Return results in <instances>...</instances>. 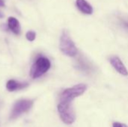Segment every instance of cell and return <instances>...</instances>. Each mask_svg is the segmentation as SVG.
<instances>
[{"label": "cell", "mask_w": 128, "mask_h": 127, "mask_svg": "<svg viewBox=\"0 0 128 127\" xmlns=\"http://www.w3.org/2000/svg\"><path fill=\"white\" fill-rule=\"evenodd\" d=\"M59 48L63 54L69 57H75L78 54V49L70 38L68 31L66 30H64L62 33Z\"/></svg>", "instance_id": "6da1fadb"}, {"label": "cell", "mask_w": 128, "mask_h": 127, "mask_svg": "<svg viewBox=\"0 0 128 127\" xmlns=\"http://www.w3.org/2000/svg\"><path fill=\"white\" fill-rule=\"evenodd\" d=\"M50 67L51 63L47 58L39 56L31 67L30 76L32 79H38L45 74L50 69Z\"/></svg>", "instance_id": "7a4b0ae2"}, {"label": "cell", "mask_w": 128, "mask_h": 127, "mask_svg": "<svg viewBox=\"0 0 128 127\" xmlns=\"http://www.w3.org/2000/svg\"><path fill=\"white\" fill-rule=\"evenodd\" d=\"M57 108L60 118L65 124L70 125L75 121L76 116L72 106V102L60 101Z\"/></svg>", "instance_id": "3957f363"}, {"label": "cell", "mask_w": 128, "mask_h": 127, "mask_svg": "<svg viewBox=\"0 0 128 127\" xmlns=\"http://www.w3.org/2000/svg\"><path fill=\"white\" fill-rule=\"evenodd\" d=\"M87 89V86L85 84H78L71 88L65 89L61 94L60 101L73 102V100L82 95Z\"/></svg>", "instance_id": "277c9868"}, {"label": "cell", "mask_w": 128, "mask_h": 127, "mask_svg": "<svg viewBox=\"0 0 128 127\" xmlns=\"http://www.w3.org/2000/svg\"><path fill=\"white\" fill-rule=\"evenodd\" d=\"M33 100H20L15 103L11 111L10 118L11 120L16 119L21 115L27 112L31 109L33 106Z\"/></svg>", "instance_id": "5b68a950"}, {"label": "cell", "mask_w": 128, "mask_h": 127, "mask_svg": "<svg viewBox=\"0 0 128 127\" xmlns=\"http://www.w3.org/2000/svg\"><path fill=\"white\" fill-rule=\"evenodd\" d=\"M75 67L78 70L87 74L92 73V72H94V70L93 64L89 61H88L83 55H80L76 58Z\"/></svg>", "instance_id": "8992f818"}, {"label": "cell", "mask_w": 128, "mask_h": 127, "mask_svg": "<svg viewBox=\"0 0 128 127\" xmlns=\"http://www.w3.org/2000/svg\"><path fill=\"white\" fill-rule=\"evenodd\" d=\"M110 62L111 64V65L113 67V68L121 75L127 76H128V71L125 67V65L124 64V63L122 62V61L121 60V58L118 56L113 55L112 57H110Z\"/></svg>", "instance_id": "52a82bcc"}, {"label": "cell", "mask_w": 128, "mask_h": 127, "mask_svg": "<svg viewBox=\"0 0 128 127\" xmlns=\"http://www.w3.org/2000/svg\"><path fill=\"white\" fill-rule=\"evenodd\" d=\"M28 86V84L27 82H17L14 79L8 80L6 84V88L10 92L21 90Z\"/></svg>", "instance_id": "ba28073f"}, {"label": "cell", "mask_w": 128, "mask_h": 127, "mask_svg": "<svg viewBox=\"0 0 128 127\" xmlns=\"http://www.w3.org/2000/svg\"><path fill=\"white\" fill-rule=\"evenodd\" d=\"M76 5L80 11H81L84 14H92L93 7L92 6L86 1V0H76Z\"/></svg>", "instance_id": "9c48e42d"}, {"label": "cell", "mask_w": 128, "mask_h": 127, "mask_svg": "<svg viewBox=\"0 0 128 127\" xmlns=\"http://www.w3.org/2000/svg\"><path fill=\"white\" fill-rule=\"evenodd\" d=\"M8 28L15 34H20L21 31V26L19 20L14 17V16H10L8 19Z\"/></svg>", "instance_id": "30bf717a"}, {"label": "cell", "mask_w": 128, "mask_h": 127, "mask_svg": "<svg viewBox=\"0 0 128 127\" xmlns=\"http://www.w3.org/2000/svg\"><path fill=\"white\" fill-rule=\"evenodd\" d=\"M118 19L119 24L124 28L125 29L128 30V15L126 14H120L118 16Z\"/></svg>", "instance_id": "8fae6325"}, {"label": "cell", "mask_w": 128, "mask_h": 127, "mask_svg": "<svg viewBox=\"0 0 128 127\" xmlns=\"http://www.w3.org/2000/svg\"><path fill=\"white\" fill-rule=\"evenodd\" d=\"M26 37L28 41H34L36 37V33L34 31H28L26 34Z\"/></svg>", "instance_id": "7c38bea8"}, {"label": "cell", "mask_w": 128, "mask_h": 127, "mask_svg": "<svg viewBox=\"0 0 128 127\" xmlns=\"http://www.w3.org/2000/svg\"><path fill=\"white\" fill-rule=\"evenodd\" d=\"M112 127H128L126 124L119 123V122H115L112 125Z\"/></svg>", "instance_id": "4fadbf2b"}, {"label": "cell", "mask_w": 128, "mask_h": 127, "mask_svg": "<svg viewBox=\"0 0 128 127\" xmlns=\"http://www.w3.org/2000/svg\"><path fill=\"white\" fill-rule=\"evenodd\" d=\"M4 6V3L2 0H0V7H3Z\"/></svg>", "instance_id": "5bb4252c"}, {"label": "cell", "mask_w": 128, "mask_h": 127, "mask_svg": "<svg viewBox=\"0 0 128 127\" xmlns=\"http://www.w3.org/2000/svg\"><path fill=\"white\" fill-rule=\"evenodd\" d=\"M2 16H3V15H2V13L0 12V18H2Z\"/></svg>", "instance_id": "9a60e30c"}]
</instances>
